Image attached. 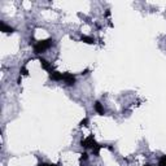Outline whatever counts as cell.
<instances>
[{"instance_id":"1","label":"cell","mask_w":166,"mask_h":166,"mask_svg":"<svg viewBox=\"0 0 166 166\" xmlns=\"http://www.w3.org/2000/svg\"><path fill=\"white\" fill-rule=\"evenodd\" d=\"M52 44H53V40H52V39H45V40L37 42V43H35V45H34L35 53H42V52H44L45 49H48Z\"/></svg>"},{"instance_id":"2","label":"cell","mask_w":166,"mask_h":166,"mask_svg":"<svg viewBox=\"0 0 166 166\" xmlns=\"http://www.w3.org/2000/svg\"><path fill=\"white\" fill-rule=\"evenodd\" d=\"M82 146H83V147H86V148L91 147L92 149H95V154H99V151H100V148H101V146H99V144H97L96 142H95L92 136H88L87 139L82 140Z\"/></svg>"},{"instance_id":"3","label":"cell","mask_w":166,"mask_h":166,"mask_svg":"<svg viewBox=\"0 0 166 166\" xmlns=\"http://www.w3.org/2000/svg\"><path fill=\"white\" fill-rule=\"evenodd\" d=\"M64 82L68 84V86H73L75 83V77L70 73H64Z\"/></svg>"},{"instance_id":"4","label":"cell","mask_w":166,"mask_h":166,"mask_svg":"<svg viewBox=\"0 0 166 166\" xmlns=\"http://www.w3.org/2000/svg\"><path fill=\"white\" fill-rule=\"evenodd\" d=\"M49 78L53 79V80H64V74L62 73H59V72H51L49 73Z\"/></svg>"},{"instance_id":"5","label":"cell","mask_w":166,"mask_h":166,"mask_svg":"<svg viewBox=\"0 0 166 166\" xmlns=\"http://www.w3.org/2000/svg\"><path fill=\"white\" fill-rule=\"evenodd\" d=\"M39 61H40V64H42V66H43V68L45 69V70H48L49 73L51 72H53V69H52V66H51V64H49L47 60H44V59H39Z\"/></svg>"},{"instance_id":"6","label":"cell","mask_w":166,"mask_h":166,"mask_svg":"<svg viewBox=\"0 0 166 166\" xmlns=\"http://www.w3.org/2000/svg\"><path fill=\"white\" fill-rule=\"evenodd\" d=\"M0 27H1V31H4V33L9 34V33H13V29L10 26H7L4 22H0Z\"/></svg>"},{"instance_id":"7","label":"cell","mask_w":166,"mask_h":166,"mask_svg":"<svg viewBox=\"0 0 166 166\" xmlns=\"http://www.w3.org/2000/svg\"><path fill=\"white\" fill-rule=\"evenodd\" d=\"M95 109H96V112L99 114H104V108L101 107V103L96 101V103H95Z\"/></svg>"},{"instance_id":"8","label":"cell","mask_w":166,"mask_h":166,"mask_svg":"<svg viewBox=\"0 0 166 166\" xmlns=\"http://www.w3.org/2000/svg\"><path fill=\"white\" fill-rule=\"evenodd\" d=\"M82 40L86 42V43H88V44L94 43V39H92V38H90V37H82Z\"/></svg>"},{"instance_id":"9","label":"cell","mask_w":166,"mask_h":166,"mask_svg":"<svg viewBox=\"0 0 166 166\" xmlns=\"http://www.w3.org/2000/svg\"><path fill=\"white\" fill-rule=\"evenodd\" d=\"M160 166H166V156H164L160 160Z\"/></svg>"},{"instance_id":"10","label":"cell","mask_w":166,"mask_h":166,"mask_svg":"<svg viewBox=\"0 0 166 166\" xmlns=\"http://www.w3.org/2000/svg\"><path fill=\"white\" fill-rule=\"evenodd\" d=\"M39 166H56V165H51V164H40Z\"/></svg>"},{"instance_id":"11","label":"cell","mask_w":166,"mask_h":166,"mask_svg":"<svg viewBox=\"0 0 166 166\" xmlns=\"http://www.w3.org/2000/svg\"><path fill=\"white\" fill-rule=\"evenodd\" d=\"M22 74H25V75H26V74H27V70L25 69V68H22Z\"/></svg>"},{"instance_id":"12","label":"cell","mask_w":166,"mask_h":166,"mask_svg":"<svg viewBox=\"0 0 166 166\" xmlns=\"http://www.w3.org/2000/svg\"><path fill=\"white\" fill-rule=\"evenodd\" d=\"M82 160H87V154H86V153L82 154Z\"/></svg>"},{"instance_id":"13","label":"cell","mask_w":166,"mask_h":166,"mask_svg":"<svg viewBox=\"0 0 166 166\" xmlns=\"http://www.w3.org/2000/svg\"><path fill=\"white\" fill-rule=\"evenodd\" d=\"M146 166H151V165H146Z\"/></svg>"}]
</instances>
